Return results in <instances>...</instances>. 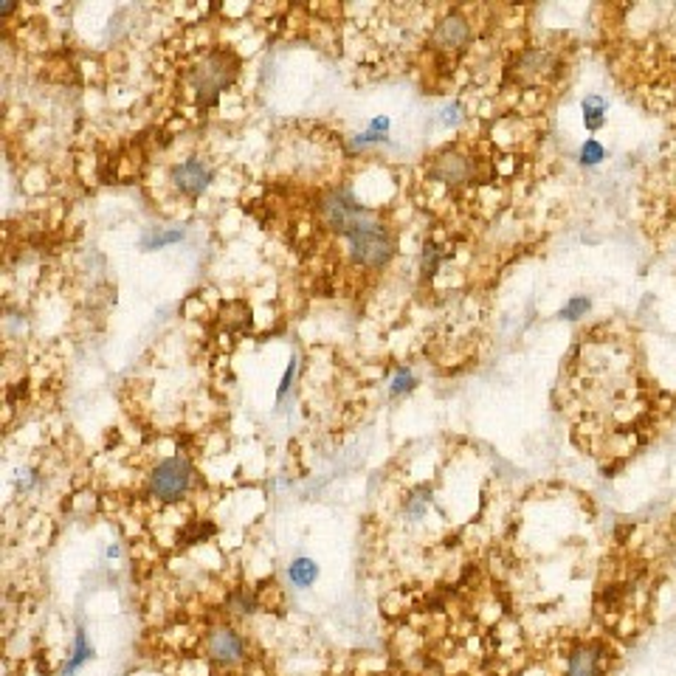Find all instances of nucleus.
<instances>
[{
    "label": "nucleus",
    "instance_id": "423d86ee",
    "mask_svg": "<svg viewBox=\"0 0 676 676\" xmlns=\"http://www.w3.org/2000/svg\"><path fill=\"white\" fill-rule=\"evenodd\" d=\"M319 212H321V220L328 223L336 235L344 237V231L356 223V218L364 212V206L356 200V195L349 190H330L328 195L321 198Z\"/></svg>",
    "mask_w": 676,
    "mask_h": 676
},
{
    "label": "nucleus",
    "instance_id": "9d476101",
    "mask_svg": "<svg viewBox=\"0 0 676 676\" xmlns=\"http://www.w3.org/2000/svg\"><path fill=\"white\" fill-rule=\"evenodd\" d=\"M93 657H97V651H93V643L88 640L85 628H77L74 643H71V654H68V660H65L60 676H77Z\"/></svg>",
    "mask_w": 676,
    "mask_h": 676
},
{
    "label": "nucleus",
    "instance_id": "f8f14e48",
    "mask_svg": "<svg viewBox=\"0 0 676 676\" xmlns=\"http://www.w3.org/2000/svg\"><path fill=\"white\" fill-rule=\"evenodd\" d=\"M288 578H291V584L296 589H310L316 584V578H319V564L308 555H299L288 567Z\"/></svg>",
    "mask_w": 676,
    "mask_h": 676
},
{
    "label": "nucleus",
    "instance_id": "20e7f679",
    "mask_svg": "<svg viewBox=\"0 0 676 676\" xmlns=\"http://www.w3.org/2000/svg\"><path fill=\"white\" fill-rule=\"evenodd\" d=\"M206 657L215 668H237L248 657L245 637L231 625H215L206 634Z\"/></svg>",
    "mask_w": 676,
    "mask_h": 676
},
{
    "label": "nucleus",
    "instance_id": "4468645a",
    "mask_svg": "<svg viewBox=\"0 0 676 676\" xmlns=\"http://www.w3.org/2000/svg\"><path fill=\"white\" fill-rule=\"evenodd\" d=\"M414 386H417L414 372L406 369V366H401V369L392 375V381H389V394H392V398H406V394L414 392Z\"/></svg>",
    "mask_w": 676,
    "mask_h": 676
},
{
    "label": "nucleus",
    "instance_id": "0eeeda50",
    "mask_svg": "<svg viewBox=\"0 0 676 676\" xmlns=\"http://www.w3.org/2000/svg\"><path fill=\"white\" fill-rule=\"evenodd\" d=\"M474 158L465 155L459 150H446L442 155L434 158V164L429 170V175L440 183H449V186H459V183H468L474 181Z\"/></svg>",
    "mask_w": 676,
    "mask_h": 676
},
{
    "label": "nucleus",
    "instance_id": "9b49d317",
    "mask_svg": "<svg viewBox=\"0 0 676 676\" xmlns=\"http://www.w3.org/2000/svg\"><path fill=\"white\" fill-rule=\"evenodd\" d=\"M552 65H555V60H552L550 51L535 49V51H527V54L522 57V62H519V74L527 77V79H532V82H539V79H544V77L552 71Z\"/></svg>",
    "mask_w": 676,
    "mask_h": 676
},
{
    "label": "nucleus",
    "instance_id": "dca6fc26",
    "mask_svg": "<svg viewBox=\"0 0 676 676\" xmlns=\"http://www.w3.org/2000/svg\"><path fill=\"white\" fill-rule=\"evenodd\" d=\"M181 237H183L181 228H172V231H153V235H147V237L142 240V245H144V248H164V245L178 243Z\"/></svg>",
    "mask_w": 676,
    "mask_h": 676
},
{
    "label": "nucleus",
    "instance_id": "1a4fd4ad",
    "mask_svg": "<svg viewBox=\"0 0 676 676\" xmlns=\"http://www.w3.org/2000/svg\"><path fill=\"white\" fill-rule=\"evenodd\" d=\"M606 673V651L597 643L578 645L567 654L564 676H603Z\"/></svg>",
    "mask_w": 676,
    "mask_h": 676
},
{
    "label": "nucleus",
    "instance_id": "2eb2a0df",
    "mask_svg": "<svg viewBox=\"0 0 676 676\" xmlns=\"http://www.w3.org/2000/svg\"><path fill=\"white\" fill-rule=\"evenodd\" d=\"M603 158H606V147L597 142V138H587V142L580 144V150H578V161L584 167H597Z\"/></svg>",
    "mask_w": 676,
    "mask_h": 676
},
{
    "label": "nucleus",
    "instance_id": "a211bd4d",
    "mask_svg": "<svg viewBox=\"0 0 676 676\" xmlns=\"http://www.w3.org/2000/svg\"><path fill=\"white\" fill-rule=\"evenodd\" d=\"M228 603H231V609L240 612V615H254V612H256V600H254L251 592H237V595H231Z\"/></svg>",
    "mask_w": 676,
    "mask_h": 676
},
{
    "label": "nucleus",
    "instance_id": "ddd939ff",
    "mask_svg": "<svg viewBox=\"0 0 676 676\" xmlns=\"http://www.w3.org/2000/svg\"><path fill=\"white\" fill-rule=\"evenodd\" d=\"M580 110H584V127L589 133H597L606 125V110H609V105H606V99L597 97V93H589V97L580 102Z\"/></svg>",
    "mask_w": 676,
    "mask_h": 676
},
{
    "label": "nucleus",
    "instance_id": "f257e3e1",
    "mask_svg": "<svg viewBox=\"0 0 676 676\" xmlns=\"http://www.w3.org/2000/svg\"><path fill=\"white\" fill-rule=\"evenodd\" d=\"M344 240L349 260L366 271H381L384 265H389L394 248H398L392 228L375 212H369V208H364L356 218V223L344 231Z\"/></svg>",
    "mask_w": 676,
    "mask_h": 676
},
{
    "label": "nucleus",
    "instance_id": "7ed1b4c3",
    "mask_svg": "<svg viewBox=\"0 0 676 676\" xmlns=\"http://www.w3.org/2000/svg\"><path fill=\"white\" fill-rule=\"evenodd\" d=\"M195 465L190 457H167L161 459L155 468L147 477V491L153 499H158L161 505H175L181 499L190 496V491L195 487Z\"/></svg>",
    "mask_w": 676,
    "mask_h": 676
},
{
    "label": "nucleus",
    "instance_id": "aec40b11",
    "mask_svg": "<svg viewBox=\"0 0 676 676\" xmlns=\"http://www.w3.org/2000/svg\"><path fill=\"white\" fill-rule=\"evenodd\" d=\"M437 265H440V254H437V248H434V245H426V254H423V271H426V273H434Z\"/></svg>",
    "mask_w": 676,
    "mask_h": 676
},
{
    "label": "nucleus",
    "instance_id": "39448f33",
    "mask_svg": "<svg viewBox=\"0 0 676 676\" xmlns=\"http://www.w3.org/2000/svg\"><path fill=\"white\" fill-rule=\"evenodd\" d=\"M170 181H172V186H175V190L183 198L195 200V198H200L208 190V186H212L215 170L203 158H186V161H181V164H175L170 170Z\"/></svg>",
    "mask_w": 676,
    "mask_h": 676
},
{
    "label": "nucleus",
    "instance_id": "6ab92c4d",
    "mask_svg": "<svg viewBox=\"0 0 676 676\" xmlns=\"http://www.w3.org/2000/svg\"><path fill=\"white\" fill-rule=\"evenodd\" d=\"M296 369H299V361L296 358H291V364L285 366V372H282V381H279V389H276V401H282L285 394L291 392V386H293V378H296Z\"/></svg>",
    "mask_w": 676,
    "mask_h": 676
},
{
    "label": "nucleus",
    "instance_id": "f03ea898",
    "mask_svg": "<svg viewBox=\"0 0 676 676\" xmlns=\"http://www.w3.org/2000/svg\"><path fill=\"white\" fill-rule=\"evenodd\" d=\"M237 74H240V60L235 57V51L215 49L203 54L190 71V88L195 93L198 105L203 107L215 105L220 99V93L235 85Z\"/></svg>",
    "mask_w": 676,
    "mask_h": 676
},
{
    "label": "nucleus",
    "instance_id": "f3484780",
    "mask_svg": "<svg viewBox=\"0 0 676 676\" xmlns=\"http://www.w3.org/2000/svg\"><path fill=\"white\" fill-rule=\"evenodd\" d=\"M592 308V301L587 296H572L567 305L561 308V319L567 321H578L580 316H587V310Z\"/></svg>",
    "mask_w": 676,
    "mask_h": 676
},
{
    "label": "nucleus",
    "instance_id": "6e6552de",
    "mask_svg": "<svg viewBox=\"0 0 676 676\" xmlns=\"http://www.w3.org/2000/svg\"><path fill=\"white\" fill-rule=\"evenodd\" d=\"M434 49L442 54H459L465 45L471 42V23L462 14H449L437 23V29L431 34Z\"/></svg>",
    "mask_w": 676,
    "mask_h": 676
}]
</instances>
